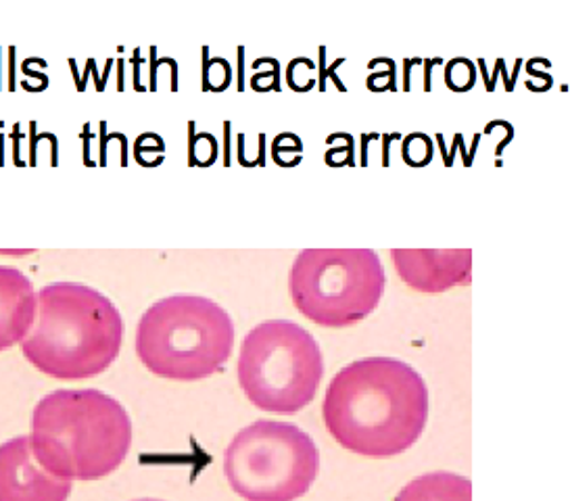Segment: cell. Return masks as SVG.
Segmentation results:
<instances>
[{"label": "cell", "mask_w": 570, "mask_h": 501, "mask_svg": "<svg viewBox=\"0 0 570 501\" xmlns=\"http://www.w3.org/2000/svg\"><path fill=\"white\" fill-rule=\"evenodd\" d=\"M322 416L343 450L368 458L400 455L424 433L429 386L402 360H357L328 384Z\"/></svg>", "instance_id": "cell-1"}, {"label": "cell", "mask_w": 570, "mask_h": 501, "mask_svg": "<svg viewBox=\"0 0 570 501\" xmlns=\"http://www.w3.org/2000/svg\"><path fill=\"white\" fill-rule=\"evenodd\" d=\"M30 431L38 464L66 481H99L132 448L126 407L97 389L52 391L38 401Z\"/></svg>", "instance_id": "cell-2"}, {"label": "cell", "mask_w": 570, "mask_h": 501, "mask_svg": "<svg viewBox=\"0 0 570 501\" xmlns=\"http://www.w3.org/2000/svg\"><path fill=\"white\" fill-rule=\"evenodd\" d=\"M124 320L101 291L78 283L47 284L38 291V312L21 341L26 360L59 381L99 376L118 360Z\"/></svg>", "instance_id": "cell-3"}, {"label": "cell", "mask_w": 570, "mask_h": 501, "mask_svg": "<svg viewBox=\"0 0 570 501\" xmlns=\"http://www.w3.org/2000/svg\"><path fill=\"white\" fill-rule=\"evenodd\" d=\"M235 347V322L216 301L171 295L153 303L136 328V355L155 376L193 383L219 372Z\"/></svg>", "instance_id": "cell-4"}, {"label": "cell", "mask_w": 570, "mask_h": 501, "mask_svg": "<svg viewBox=\"0 0 570 501\" xmlns=\"http://www.w3.org/2000/svg\"><path fill=\"white\" fill-rule=\"evenodd\" d=\"M324 376L318 341L291 320H268L243 338L238 384L255 407L297 414L307 407Z\"/></svg>", "instance_id": "cell-5"}, {"label": "cell", "mask_w": 570, "mask_h": 501, "mask_svg": "<svg viewBox=\"0 0 570 501\" xmlns=\"http://www.w3.org/2000/svg\"><path fill=\"white\" fill-rule=\"evenodd\" d=\"M376 250H302L288 274V293L302 316L324 328H347L368 317L385 293Z\"/></svg>", "instance_id": "cell-6"}, {"label": "cell", "mask_w": 570, "mask_h": 501, "mask_svg": "<svg viewBox=\"0 0 570 501\" xmlns=\"http://www.w3.org/2000/svg\"><path fill=\"white\" fill-rule=\"evenodd\" d=\"M318 470L314 439L291 422H253L224 453L228 484L247 501H297L312 489Z\"/></svg>", "instance_id": "cell-7"}, {"label": "cell", "mask_w": 570, "mask_h": 501, "mask_svg": "<svg viewBox=\"0 0 570 501\" xmlns=\"http://www.w3.org/2000/svg\"><path fill=\"white\" fill-rule=\"evenodd\" d=\"M71 481L38 464L30 436L0 445V501H68Z\"/></svg>", "instance_id": "cell-8"}, {"label": "cell", "mask_w": 570, "mask_h": 501, "mask_svg": "<svg viewBox=\"0 0 570 501\" xmlns=\"http://www.w3.org/2000/svg\"><path fill=\"white\" fill-rule=\"evenodd\" d=\"M393 266L403 283L420 293H443L470 283L472 250H391Z\"/></svg>", "instance_id": "cell-9"}, {"label": "cell", "mask_w": 570, "mask_h": 501, "mask_svg": "<svg viewBox=\"0 0 570 501\" xmlns=\"http://www.w3.org/2000/svg\"><path fill=\"white\" fill-rule=\"evenodd\" d=\"M38 293L18 267L0 266V351L21 343L35 326Z\"/></svg>", "instance_id": "cell-10"}, {"label": "cell", "mask_w": 570, "mask_h": 501, "mask_svg": "<svg viewBox=\"0 0 570 501\" xmlns=\"http://www.w3.org/2000/svg\"><path fill=\"white\" fill-rule=\"evenodd\" d=\"M393 501H472V483L453 472H429L410 481Z\"/></svg>", "instance_id": "cell-11"}, {"label": "cell", "mask_w": 570, "mask_h": 501, "mask_svg": "<svg viewBox=\"0 0 570 501\" xmlns=\"http://www.w3.org/2000/svg\"><path fill=\"white\" fill-rule=\"evenodd\" d=\"M136 501H161V500H136Z\"/></svg>", "instance_id": "cell-12"}]
</instances>
